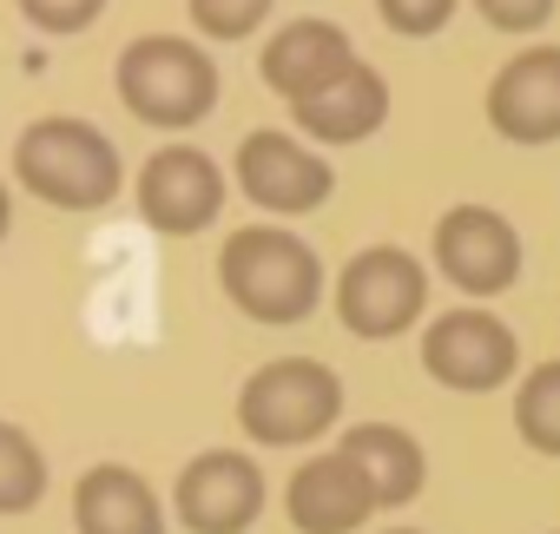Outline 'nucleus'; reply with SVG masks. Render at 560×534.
<instances>
[{
    "label": "nucleus",
    "mask_w": 560,
    "mask_h": 534,
    "mask_svg": "<svg viewBox=\"0 0 560 534\" xmlns=\"http://www.w3.org/2000/svg\"><path fill=\"white\" fill-rule=\"evenodd\" d=\"M224 211V172L211 152L172 139L139 165V218L165 237H198Z\"/></svg>",
    "instance_id": "1a4fd4ad"
},
{
    "label": "nucleus",
    "mask_w": 560,
    "mask_h": 534,
    "mask_svg": "<svg viewBox=\"0 0 560 534\" xmlns=\"http://www.w3.org/2000/svg\"><path fill=\"white\" fill-rule=\"evenodd\" d=\"M514 429L534 455H560V357L534 363L514 390Z\"/></svg>",
    "instance_id": "a211bd4d"
},
{
    "label": "nucleus",
    "mask_w": 560,
    "mask_h": 534,
    "mask_svg": "<svg viewBox=\"0 0 560 534\" xmlns=\"http://www.w3.org/2000/svg\"><path fill=\"white\" fill-rule=\"evenodd\" d=\"M172 514L185 534H250L264 514V468L244 449H205L178 468Z\"/></svg>",
    "instance_id": "9d476101"
},
{
    "label": "nucleus",
    "mask_w": 560,
    "mask_h": 534,
    "mask_svg": "<svg viewBox=\"0 0 560 534\" xmlns=\"http://www.w3.org/2000/svg\"><path fill=\"white\" fill-rule=\"evenodd\" d=\"M237 191H244L250 205L277 211V218H304V211L330 205L337 172H330V159H324L317 146H304L298 132L257 126V132H244V146H237Z\"/></svg>",
    "instance_id": "6e6552de"
},
{
    "label": "nucleus",
    "mask_w": 560,
    "mask_h": 534,
    "mask_svg": "<svg viewBox=\"0 0 560 534\" xmlns=\"http://www.w3.org/2000/svg\"><path fill=\"white\" fill-rule=\"evenodd\" d=\"M14 178H21L27 198H40L54 211H100V205L119 198L126 159L93 119L54 113V119H34L14 139Z\"/></svg>",
    "instance_id": "f03ea898"
},
{
    "label": "nucleus",
    "mask_w": 560,
    "mask_h": 534,
    "mask_svg": "<svg viewBox=\"0 0 560 534\" xmlns=\"http://www.w3.org/2000/svg\"><path fill=\"white\" fill-rule=\"evenodd\" d=\"M218 285L250 324H304L324 304V257L284 224H244L218 251Z\"/></svg>",
    "instance_id": "f257e3e1"
},
{
    "label": "nucleus",
    "mask_w": 560,
    "mask_h": 534,
    "mask_svg": "<svg viewBox=\"0 0 560 534\" xmlns=\"http://www.w3.org/2000/svg\"><path fill=\"white\" fill-rule=\"evenodd\" d=\"M337 449L370 475V488H376L383 508H409V501L422 495V481H429L422 442H416L409 429H396V422H350Z\"/></svg>",
    "instance_id": "dca6fc26"
},
{
    "label": "nucleus",
    "mask_w": 560,
    "mask_h": 534,
    "mask_svg": "<svg viewBox=\"0 0 560 534\" xmlns=\"http://www.w3.org/2000/svg\"><path fill=\"white\" fill-rule=\"evenodd\" d=\"M291 113H298V132H304L311 146H363V139H376L383 119H389V80L357 60V67H343L317 100H304V106H291Z\"/></svg>",
    "instance_id": "4468645a"
},
{
    "label": "nucleus",
    "mask_w": 560,
    "mask_h": 534,
    "mask_svg": "<svg viewBox=\"0 0 560 534\" xmlns=\"http://www.w3.org/2000/svg\"><path fill=\"white\" fill-rule=\"evenodd\" d=\"M47 495V455L40 442L0 416V514H34Z\"/></svg>",
    "instance_id": "f3484780"
},
{
    "label": "nucleus",
    "mask_w": 560,
    "mask_h": 534,
    "mask_svg": "<svg viewBox=\"0 0 560 534\" xmlns=\"http://www.w3.org/2000/svg\"><path fill=\"white\" fill-rule=\"evenodd\" d=\"M343 422V376L317 357H270L237 390V429L257 449H311Z\"/></svg>",
    "instance_id": "7ed1b4c3"
},
{
    "label": "nucleus",
    "mask_w": 560,
    "mask_h": 534,
    "mask_svg": "<svg viewBox=\"0 0 560 534\" xmlns=\"http://www.w3.org/2000/svg\"><path fill=\"white\" fill-rule=\"evenodd\" d=\"M119 106L152 132H185L218 106V67L185 34H139L113 67Z\"/></svg>",
    "instance_id": "20e7f679"
},
{
    "label": "nucleus",
    "mask_w": 560,
    "mask_h": 534,
    "mask_svg": "<svg viewBox=\"0 0 560 534\" xmlns=\"http://www.w3.org/2000/svg\"><path fill=\"white\" fill-rule=\"evenodd\" d=\"M553 8H560V0H475V14L494 34H534V27L553 21Z\"/></svg>",
    "instance_id": "4be33fe9"
},
{
    "label": "nucleus",
    "mask_w": 560,
    "mask_h": 534,
    "mask_svg": "<svg viewBox=\"0 0 560 534\" xmlns=\"http://www.w3.org/2000/svg\"><path fill=\"white\" fill-rule=\"evenodd\" d=\"M429 251H435V271L475 304L514 291V278H521V231L494 205H448L435 218Z\"/></svg>",
    "instance_id": "0eeeda50"
},
{
    "label": "nucleus",
    "mask_w": 560,
    "mask_h": 534,
    "mask_svg": "<svg viewBox=\"0 0 560 534\" xmlns=\"http://www.w3.org/2000/svg\"><path fill=\"white\" fill-rule=\"evenodd\" d=\"M422 370L455 390V396H488L501 383H514L521 370V337L481 311V304H462V311H442L429 330H422Z\"/></svg>",
    "instance_id": "423d86ee"
},
{
    "label": "nucleus",
    "mask_w": 560,
    "mask_h": 534,
    "mask_svg": "<svg viewBox=\"0 0 560 534\" xmlns=\"http://www.w3.org/2000/svg\"><path fill=\"white\" fill-rule=\"evenodd\" d=\"M376 14H383L389 34L429 40V34H442V27L455 21V0H376Z\"/></svg>",
    "instance_id": "412c9836"
},
{
    "label": "nucleus",
    "mask_w": 560,
    "mask_h": 534,
    "mask_svg": "<svg viewBox=\"0 0 560 534\" xmlns=\"http://www.w3.org/2000/svg\"><path fill=\"white\" fill-rule=\"evenodd\" d=\"M488 126L508 146L560 139V47H527L488 80Z\"/></svg>",
    "instance_id": "f8f14e48"
},
{
    "label": "nucleus",
    "mask_w": 560,
    "mask_h": 534,
    "mask_svg": "<svg viewBox=\"0 0 560 534\" xmlns=\"http://www.w3.org/2000/svg\"><path fill=\"white\" fill-rule=\"evenodd\" d=\"M8 231H14V191H8V178H0V244H8Z\"/></svg>",
    "instance_id": "5701e85b"
},
{
    "label": "nucleus",
    "mask_w": 560,
    "mask_h": 534,
    "mask_svg": "<svg viewBox=\"0 0 560 534\" xmlns=\"http://www.w3.org/2000/svg\"><path fill=\"white\" fill-rule=\"evenodd\" d=\"M73 527L80 534H165V501L126 462H93L73 481Z\"/></svg>",
    "instance_id": "2eb2a0df"
},
{
    "label": "nucleus",
    "mask_w": 560,
    "mask_h": 534,
    "mask_svg": "<svg viewBox=\"0 0 560 534\" xmlns=\"http://www.w3.org/2000/svg\"><path fill=\"white\" fill-rule=\"evenodd\" d=\"M376 508L383 501H376L370 475L343 449H317L311 462H298V475L284 488V514L298 534H357Z\"/></svg>",
    "instance_id": "9b49d317"
},
{
    "label": "nucleus",
    "mask_w": 560,
    "mask_h": 534,
    "mask_svg": "<svg viewBox=\"0 0 560 534\" xmlns=\"http://www.w3.org/2000/svg\"><path fill=\"white\" fill-rule=\"evenodd\" d=\"M343 67H357V47H350V34L337 21H284L264 40V60H257L264 86L277 100H291V106L317 100Z\"/></svg>",
    "instance_id": "ddd939ff"
},
{
    "label": "nucleus",
    "mask_w": 560,
    "mask_h": 534,
    "mask_svg": "<svg viewBox=\"0 0 560 534\" xmlns=\"http://www.w3.org/2000/svg\"><path fill=\"white\" fill-rule=\"evenodd\" d=\"M383 534H422V527H383Z\"/></svg>",
    "instance_id": "b1692460"
},
{
    "label": "nucleus",
    "mask_w": 560,
    "mask_h": 534,
    "mask_svg": "<svg viewBox=\"0 0 560 534\" xmlns=\"http://www.w3.org/2000/svg\"><path fill=\"white\" fill-rule=\"evenodd\" d=\"M330 298H337V317H343L350 337L389 344V337H402V330L422 324V311H429V271L402 244H370V251H357L343 264V278L330 285Z\"/></svg>",
    "instance_id": "39448f33"
},
{
    "label": "nucleus",
    "mask_w": 560,
    "mask_h": 534,
    "mask_svg": "<svg viewBox=\"0 0 560 534\" xmlns=\"http://www.w3.org/2000/svg\"><path fill=\"white\" fill-rule=\"evenodd\" d=\"M185 8H191V27L205 40H250L270 21L277 0H185Z\"/></svg>",
    "instance_id": "6ab92c4d"
},
{
    "label": "nucleus",
    "mask_w": 560,
    "mask_h": 534,
    "mask_svg": "<svg viewBox=\"0 0 560 534\" xmlns=\"http://www.w3.org/2000/svg\"><path fill=\"white\" fill-rule=\"evenodd\" d=\"M14 8H21V14L40 27V34L67 40V34H86V27H100L106 0H14Z\"/></svg>",
    "instance_id": "aec40b11"
}]
</instances>
